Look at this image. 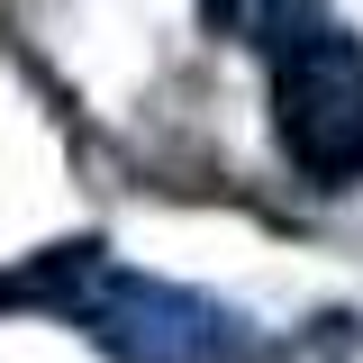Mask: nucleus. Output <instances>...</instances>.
I'll return each instance as SVG.
<instances>
[{
  "label": "nucleus",
  "mask_w": 363,
  "mask_h": 363,
  "mask_svg": "<svg viewBox=\"0 0 363 363\" xmlns=\"http://www.w3.org/2000/svg\"><path fill=\"white\" fill-rule=\"evenodd\" d=\"M0 300L55 309L109 363H255L264 354V336H255L245 309H227L209 291H182V281H155V272H128L100 245H55L45 264L0 281Z\"/></svg>",
  "instance_id": "1"
},
{
  "label": "nucleus",
  "mask_w": 363,
  "mask_h": 363,
  "mask_svg": "<svg viewBox=\"0 0 363 363\" xmlns=\"http://www.w3.org/2000/svg\"><path fill=\"white\" fill-rule=\"evenodd\" d=\"M264 64H272V136H281V155L318 191L363 182V37L336 28V18H309Z\"/></svg>",
  "instance_id": "2"
},
{
  "label": "nucleus",
  "mask_w": 363,
  "mask_h": 363,
  "mask_svg": "<svg viewBox=\"0 0 363 363\" xmlns=\"http://www.w3.org/2000/svg\"><path fill=\"white\" fill-rule=\"evenodd\" d=\"M200 18H209V37L245 45V55H272V45H291L309 18H327V0H200Z\"/></svg>",
  "instance_id": "3"
}]
</instances>
